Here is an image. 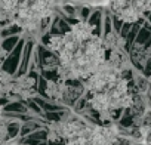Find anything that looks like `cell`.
<instances>
[{
    "mask_svg": "<svg viewBox=\"0 0 151 145\" xmlns=\"http://www.w3.org/2000/svg\"><path fill=\"white\" fill-rule=\"evenodd\" d=\"M42 40L58 59L56 77L65 82H85L107 59L102 36L88 19L71 22L64 33H46Z\"/></svg>",
    "mask_w": 151,
    "mask_h": 145,
    "instance_id": "1",
    "label": "cell"
},
{
    "mask_svg": "<svg viewBox=\"0 0 151 145\" xmlns=\"http://www.w3.org/2000/svg\"><path fill=\"white\" fill-rule=\"evenodd\" d=\"M88 104L98 114L99 120L105 123L113 121L117 111L132 108L135 104V95L130 89L129 79L123 74L102 90L88 95Z\"/></svg>",
    "mask_w": 151,
    "mask_h": 145,
    "instance_id": "2",
    "label": "cell"
},
{
    "mask_svg": "<svg viewBox=\"0 0 151 145\" xmlns=\"http://www.w3.org/2000/svg\"><path fill=\"white\" fill-rule=\"evenodd\" d=\"M92 124L86 123L77 114H70L61 120H55L47 124V141L49 142H67L79 136L86 135Z\"/></svg>",
    "mask_w": 151,
    "mask_h": 145,
    "instance_id": "3",
    "label": "cell"
},
{
    "mask_svg": "<svg viewBox=\"0 0 151 145\" xmlns=\"http://www.w3.org/2000/svg\"><path fill=\"white\" fill-rule=\"evenodd\" d=\"M46 96L55 102H62L70 105L74 102L80 95H83V88H74L70 86L68 82L61 80V79H50L46 83Z\"/></svg>",
    "mask_w": 151,
    "mask_h": 145,
    "instance_id": "4",
    "label": "cell"
},
{
    "mask_svg": "<svg viewBox=\"0 0 151 145\" xmlns=\"http://www.w3.org/2000/svg\"><path fill=\"white\" fill-rule=\"evenodd\" d=\"M12 95L22 99H31L36 96V80L31 74H24L15 77L12 82Z\"/></svg>",
    "mask_w": 151,
    "mask_h": 145,
    "instance_id": "5",
    "label": "cell"
},
{
    "mask_svg": "<svg viewBox=\"0 0 151 145\" xmlns=\"http://www.w3.org/2000/svg\"><path fill=\"white\" fill-rule=\"evenodd\" d=\"M102 43L104 47L107 49V52L114 50V49H122L126 45V39L120 34V31L111 28L105 33H102Z\"/></svg>",
    "mask_w": 151,
    "mask_h": 145,
    "instance_id": "6",
    "label": "cell"
},
{
    "mask_svg": "<svg viewBox=\"0 0 151 145\" xmlns=\"http://www.w3.org/2000/svg\"><path fill=\"white\" fill-rule=\"evenodd\" d=\"M12 82L14 77L0 65V99H8L12 95Z\"/></svg>",
    "mask_w": 151,
    "mask_h": 145,
    "instance_id": "7",
    "label": "cell"
},
{
    "mask_svg": "<svg viewBox=\"0 0 151 145\" xmlns=\"http://www.w3.org/2000/svg\"><path fill=\"white\" fill-rule=\"evenodd\" d=\"M8 56H9V50L3 46V43H2V34H0V65H3V62L8 59Z\"/></svg>",
    "mask_w": 151,
    "mask_h": 145,
    "instance_id": "8",
    "label": "cell"
},
{
    "mask_svg": "<svg viewBox=\"0 0 151 145\" xmlns=\"http://www.w3.org/2000/svg\"><path fill=\"white\" fill-rule=\"evenodd\" d=\"M0 145H19V142L17 141V139H6L5 142H2V144H0Z\"/></svg>",
    "mask_w": 151,
    "mask_h": 145,
    "instance_id": "9",
    "label": "cell"
},
{
    "mask_svg": "<svg viewBox=\"0 0 151 145\" xmlns=\"http://www.w3.org/2000/svg\"><path fill=\"white\" fill-rule=\"evenodd\" d=\"M3 117H5V114H3V105L0 104V120H2Z\"/></svg>",
    "mask_w": 151,
    "mask_h": 145,
    "instance_id": "10",
    "label": "cell"
}]
</instances>
